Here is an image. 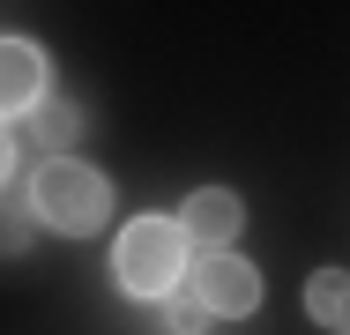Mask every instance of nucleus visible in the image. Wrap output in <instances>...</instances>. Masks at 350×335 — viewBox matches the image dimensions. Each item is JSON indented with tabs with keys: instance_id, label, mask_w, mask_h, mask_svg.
I'll use <instances>...</instances> for the list:
<instances>
[{
	"instance_id": "nucleus-3",
	"label": "nucleus",
	"mask_w": 350,
	"mask_h": 335,
	"mask_svg": "<svg viewBox=\"0 0 350 335\" xmlns=\"http://www.w3.org/2000/svg\"><path fill=\"white\" fill-rule=\"evenodd\" d=\"M194 298L209 306V321H246L261 306V268L246 254H202L194 261Z\"/></svg>"
},
{
	"instance_id": "nucleus-1",
	"label": "nucleus",
	"mask_w": 350,
	"mask_h": 335,
	"mask_svg": "<svg viewBox=\"0 0 350 335\" xmlns=\"http://www.w3.org/2000/svg\"><path fill=\"white\" fill-rule=\"evenodd\" d=\"M30 216L53 224L60 239H90L112 216V179L97 164H82V157H45L30 172Z\"/></svg>"
},
{
	"instance_id": "nucleus-9",
	"label": "nucleus",
	"mask_w": 350,
	"mask_h": 335,
	"mask_svg": "<svg viewBox=\"0 0 350 335\" xmlns=\"http://www.w3.org/2000/svg\"><path fill=\"white\" fill-rule=\"evenodd\" d=\"M23 246H30V209L0 201V254H23Z\"/></svg>"
},
{
	"instance_id": "nucleus-7",
	"label": "nucleus",
	"mask_w": 350,
	"mask_h": 335,
	"mask_svg": "<svg viewBox=\"0 0 350 335\" xmlns=\"http://www.w3.org/2000/svg\"><path fill=\"white\" fill-rule=\"evenodd\" d=\"M30 120H38V142H45V157H60L75 134H82V105H68V97H45Z\"/></svg>"
},
{
	"instance_id": "nucleus-5",
	"label": "nucleus",
	"mask_w": 350,
	"mask_h": 335,
	"mask_svg": "<svg viewBox=\"0 0 350 335\" xmlns=\"http://www.w3.org/2000/svg\"><path fill=\"white\" fill-rule=\"evenodd\" d=\"M45 82H53V67H45V53L30 38H0V120L38 112L45 105Z\"/></svg>"
},
{
	"instance_id": "nucleus-8",
	"label": "nucleus",
	"mask_w": 350,
	"mask_h": 335,
	"mask_svg": "<svg viewBox=\"0 0 350 335\" xmlns=\"http://www.w3.org/2000/svg\"><path fill=\"white\" fill-rule=\"evenodd\" d=\"M164 328L172 335H202L209 328V306H202L194 291H172V298H164Z\"/></svg>"
},
{
	"instance_id": "nucleus-4",
	"label": "nucleus",
	"mask_w": 350,
	"mask_h": 335,
	"mask_svg": "<svg viewBox=\"0 0 350 335\" xmlns=\"http://www.w3.org/2000/svg\"><path fill=\"white\" fill-rule=\"evenodd\" d=\"M179 231L194 246H209V254H231V239L246 231V201L231 194V187H194L187 209H179Z\"/></svg>"
},
{
	"instance_id": "nucleus-2",
	"label": "nucleus",
	"mask_w": 350,
	"mask_h": 335,
	"mask_svg": "<svg viewBox=\"0 0 350 335\" xmlns=\"http://www.w3.org/2000/svg\"><path fill=\"white\" fill-rule=\"evenodd\" d=\"M187 246L194 239L179 231V216H135L112 246V283L127 298H172L187 276Z\"/></svg>"
},
{
	"instance_id": "nucleus-10",
	"label": "nucleus",
	"mask_w": 350,
	"mask_h": 335,
	"mask_svg": "<svg viewBox=\"0 0 350 335\" xmlns=\"http://www.w3.org/2000/svg\"><path fill=\"white\" fill-rule=\"evenodd\" d=\"M8 172H15V142L0 134V187H8Z\"/></svg>"
},
{
	"instance_id": "nucleus-6",
	"label": "nucleus",
	"mask_w": 350,
	"mask_h": 335,
	"mask_svg": "<svg viewBox=\"0 0 350 335\" xmlns=\"http://www.w3.org/2000/svg\"><path fill=\"white\" fill-rule=\"evenodd\" d=\"M306 313H313L321 328L350 335V268H313V276H306Z\"/></svg>"
}]
</instances>
